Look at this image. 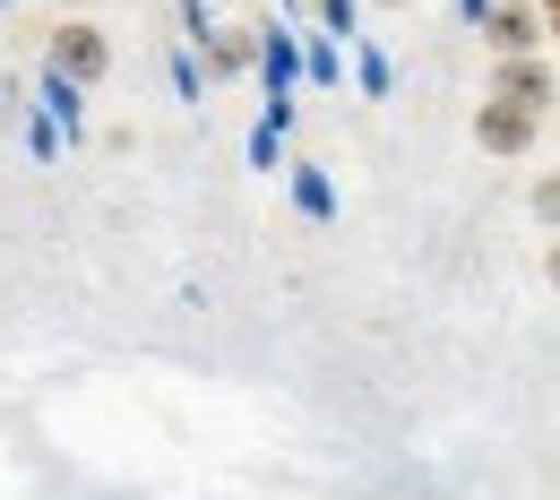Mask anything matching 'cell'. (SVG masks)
<instances>
[{
    "label": "cell",
    "mask_w": 560,
    "mask_h": 500,
    "mask_svg": "<svg viewBox=\"0 0 560 500\" xmlns=\"http://www.w3.org/2000/svg\"><path fill=\"white\" fill-rule=\"evenodd\" d=\"M52 70L70 78V86H95V78L113 70V44H104L86 18H70V26H52Z\"/></svg>",
    "instance_id": "cell-1"
},
{
    "label": "cell",
    "mask_w": 560,
    "mask_h": 500,
    "mask_svg": "<svg viewBox=\"0 0 560 500\" xmlns=\"http://www.w3.org/2000/svg\"><path fill=\"white\" fill-rule=\"evenodd\" d=\"M475 139H483L491 155H526V139H535V113H526V104H500V95H491V104H483V121H475Z\"/></svg>",
    "instance_id": "cell-2"
},
{
    "label": "cell",
    "mask_w": 560,
    "mask_h": 500,
    "mask_svg": "<svg viewBox=\"0 0 560 500\" xmlns=\"http://www.w3.org/2000/svg\"><path fill=\"white\" fill-rule=\"evenodd\" d=\"M500 104H526V113H535V104H552V78L535 70V61H509V70H500Z\"/></svg>",
    "instance_id": "cell-3"
},
{
    "label": "cell",
    "mask_w": 560,
    "mask_h": 500,
    "mask_svg": "<svg viewBox=\"0 0 560 500\" xmlns=\"http://www.w3.org/2000/svg\"><path fill=\"white\" fill-rule=\"evenodd\" d=\"M250 53H259V44H250V26H215V35H208V70L215 78L250 70Z\"/></svg>",
    "instance_id": "cell-4"
},
{
    "label": "cell",
    "mask_w": 560,
    "mask_h": 500,
    "mask_svg": "<svg viewBox=\"0 0 560 500\" xmlns=\"http://www.w3.org/2000/svg\"><path fill=\"white\" fill-rule=\"evenodd\" d=\"M491 44H500V53H526V44H535V9H517V0H509V9L491 18Z\"/></svg>",
    "instance_id": "cell-5"
},
{
    "label": "cell",
    "mask_w": 560,
    "mask_h": 500,
    "mask_svg": "<svg viewBox=\"0 0 560 500\" xmlns=\"http://www.w3.org/2000/svg\"><path fill=\"white\" fill-rule=\"evenodd\" d=\"M535 216H544V224H560V173H552V182H535Z\"/></svg>",
    "instance_id": "cell-6"
},
{
    "label": "cell",
    "mask_w": 560,
    "mask_h": 500,
    "mask_svg": "<svg viewBox=\"0 0 560 500\" xmlns=\"http://www.w3.org/2000/svg\"><path fill=\"white\" fill-rule=\"evenodd\" d=\"M544 18H552V35H560V0H544Z\"/></svg>",
    "instance_id": "cell-7"
},
{
    "label": "cell",
    "mask_w": 560,
    "mask_h": 500,
    "mask_svg": "<svg viewBox=\"0 0 560 500\" xmlns=\"http://www.w3.org/2000/svg\"><path fill=\"white\" fill-rule=\"evenodd\" d=\"M552 286H560V242H552Z\"/></svg>",
    "instance_id": "cell-8"
},
{
    "label": "cell",
    "mask_w": 560,
    "mask_h": 500,
    "mask_svg": "<svg viewBox=\"0 0 560 500\" xmlns=\"http://www.w3.org/2000/svg\"><path fill=\"white\" fill-rule=\"evenodd\" d=\"M70 9H95V0H70Z\"/></svg>",
    "instance_id": "cell-9"
},
{
    "label": "cell",
    "mask_w": 560,
    "mask_h": 500,
    "mask_svg": "<svg viewBox=\"0 0 560 500\" xmlns=\"http://www.w3.org/2000/svg\"><path fill=\"white\" fill-rule=\"evenodd\" d=\"M388 9H397V0H388Z\"/></svg>",
    "instance_id": "cell-10"
}]
</instances>
